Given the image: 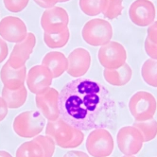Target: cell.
Here are the masks:
<instances>
[{
    "mask_svg": "<svg viewBox=\"0 0 157 157\" xmlns=\"http://www.w3.org/2000/svg\"><path fill=\"white\" fill-rule=\"evenodd\" d=\"M60 117L82 131L104 128L110 109L109 95L100 83L78 78L60 92Z\"/></svg>",
    "mask_w": 157,
    "mask_h": 157,
    "instance_id": "1",
    "label": "cell"
},
{
    "mask_svg": "<svg viewBox=\"0 0 157 157\" xmlns=\"http://www.w3.org/2000/svg\"><path fill=\"white\" fill-rule=\"evenodd\" d=\"M46 136H50L55 144L63 149L77 148L82 145L84 139L82 130L68 124L61 117L55 121H48Z\"/></svg>",
    "mask_w": 157,
    "mask_h": 157,
    "instance_id": "2",
    "label": "cell"
},
{
    "mask_svg": "<svg viewBox=\"0 0 157 157\" xmlns=\"http://www.w3.org/2000/svg\"><path fill=\"white\" fill-rule=\"evenodd\" d=\"M46 126V118L39 111H26L13 120V128L18 136L33 138L38 136Z\"/></svg>",
    "mask_w": 157,
    "mask_h": 157,
    "instance_id": "3",
    "label": "cell"
},
{
    "mask_svg": "<svg viewBox=\"0 0 157 157\" xmlns=\"http://www.w3.org/2000/svg\"><path fill=\"white\" fill-rule=\"evenodd\" d=\"M83 41L92 47H102L111 42L113 28L109 21L101 18H94L86 22L82 30Z\"/></svg>",
    "mask_w": 157,
    "mask_h": 157,
    "instance_id": "4",
    "label": "cell"
},
{
    "mask_svg": "<svg viewBox=\"0 0 157 157\" xmlns=\"http://www.w3.org/2000/svg\"><path fill=\"white\" fill-rule=\"evenodd\" d=\"M157 109L154 96L147 91H138L129 100V111L136 121L152 119Z\"/></svg>",
    "mask_w": 157,
    "mask_h": 157,
    "instance_id": "5",
    "label": "cell"
},
{
    "mask_svg": "<svg viewBox=\"0 0 157 157\" xmlns=\"http://www.w3.org/2000/svg\"><path fill=\"white\" fill-rule=\"evenodd\" d=\"M86 150L93 157H108L114 151V139L105 128L94 129L86 139Z\"/></svg>",
    "mask_w": 157,
    "mask_h": 157,
    "instance_id": "6",
    "label": "cell"
},
{
    "mask_svg": "<svg viewBox=\"0 0 157 157\" xmlns=\"http://www.w3.org/2000/svg\"><path fill=\"white\" fill-rule=\"evenodd\" d=\"M98 58L99 63L106 69H117L126 63L127 51L118 42L111 41L100 47Z\"/></svg>",
    "mask_w": 157,
    "mask_h": 157,
    "instance_id": "7",
    "label": "cell"
},
{
    "mask_svg": "<svg viewBox=\"0 0 157 157\" xmlns=\"http://www.w3.org/2000/svg\"><path fill=\"white\" fill-rule=\"evenodd\" d=\"M117 141L119 151L125 155L137 154L144 143L141 132L133 125L122 127L117 132Z\"/></svg>",
    "mask_w": 157,
    "mask_h": 157,
    "instance_id": "8",
    "label": "cell"
},
{
    "mask_svg": "<svg viewBox=\"0 0 157 157\" xmlns=\"http://www.w3.org/2000/svg\"><path fill=\"white\" fill-rule=\"evenodd\" d=\"M129 17L137 27H149L155 20L156 8L150 0H134L129 8Z\"/></svg>",
    "mask_w": 157,
    "mask_h": 157,
    "instance_id": "9",
    "label": "cell"
},
{
    "mask_svg": "<svg viewBox=\"0 0 157 157\" xmlns=\"http://www.w3.org/2000/svg\"><path fill=\"white\" fill-rule=\"evenodd\" d=\"M53 78L52 73L44 65H34L27 74V85L32 94L41 95L50 88Z\"/></svg>",
    "mask_w": 157,
    "mask_h": 157,
    "instance_id": "10",
    "label": "cell"
},
{
    "mask_svg": "<svg viewBox=\"0 0 157 157\" xmlns=\"http://www.w3.org/2000/svg\"><path fill=\"white\" fill-rule=\"evenodd\" d=\"M25 22L16 16H6L0 21V37L10 43H20L28 36Z\"/></svg>",
    "mask_w": 157,
    "mask_h": 157,
    "instance_id": "11",
    "label": "cell"
},
{
    "mask_svg": "<svg viewBox=\"0 0 157 157\" xmlns=\"http://www.w3.org/2000/svg\"><path fill=\"white\" fill-rule=\"evenodd\" d=\"M40 23L44 32H59L68 27L69 15L65 9L55 6L44 10L41 16Z\"/></svg>",
    "mask_w": 157,
    "mask_h": 157,
    "instance_id": "12",
    "label": "cell"
},
{
    "mask_svg": "<svg viewBox=\"0 0 157 157\" xmlns=\"http://www.w3.org/2000/svg\"><path fill=\"white\" fill-rule=\"evenodd\" d=\"M60 92L50 87L44 94L36 95L35 103L41 114L48 121H55L60 117Z\"/></svg>",
    "mask_w": 157,
    "mask_h": 157,
    "instance_id": "13",
    "label": "cell"
},
{
    "mask_svg": "<svg viewBox=\"0 0 157 157\" xmlns=\"http://www.w3.org/2000/svg\"><path fill=\"white\" fill-rule=\"evenodd\" d=\"M36 46V36L32 32H29L25 40L15 44L7 63L13 68H20L26 65Z\"/></svg>",
    "mask_w": 157,
    "mask_h": 157,
    "instance_id": "14",
    "label": "cell"
},
{
    "mask_svg": "<svg viewBox=\"0 0 157 157\" xmlns=\"http://www.w3.org/2000/svg\"><path fill=\"white\" fill-rule=\"evenodd\" d=\"M68 67L67 73L73 78H82L84 76L91 65V55L83 48H77L67 57Z\"/></svg>",
    "mask_w": 157,
    "mask_h": 157,
    "instance_id": "15",
    "label": "cell"
},
{
    "mask_svg": "<svg viewBox=\"0 0 157 157\" xmlns=\"http://www.w3.org/2000/svg\"><path fill=\"white\" fill-rule=\"evenodd\" d=\"M0 78L4 87L10 90H17L24 86L27 80V67L25 65L20 68H13L6 63L0 71Z\"/></svg>",
    "mask_w": 157,
    "mask_h": 157,
    "instance_id": "16",
    "label": "cell"
},
{
    "mask_svg": "<svg viewBox=\"0 0 157 157\" xmlns=\"http://www.w3.org/2000/svg\"><path fill=\"white\" fill-rule=\"evenodd\" d=\"M42 64L50 70L54 78L61 77L68 67V60L60 51H51L44 56Z\"/></svg>",
    "mask_w": 157,
    "mask_h": 157,
    "instance_id": "17",
    "label": "cell"
},
{
    "mask_svg": "<svg viewBox=\"0 0 157 157\" xmlns=\"http://www.w3.org/2000/svg\"><path fill=\"white\" fill-rule=\"evenodd\" d=\"M132 70L128 63H124L117 69H104L103 78L109 84L113 86H124L132 78Z\"/></svg>",
    "mask_w": 157,
    "mask_h": 157,
    "instance_id": "18",
    "label": "cell"
},
{
    "mask_svg": "<svg viewBox=\"0 0 157 157\" xmlns=\"http://www.w3.org/2000/svg\"><path fill=\"white\" fill-rule=\"evenodd\" d=\"M2 98L7 103L8 107L10 109H18L26 103L28 98V91L26 86H22L17 90H10L3 87Z\"/></svg>",
    "mask_w": 157,
    "mask_h": 157,
    "instance_id": "19",
    "label": "cell"
},
{
    "mask_svg": "<svg viewBox=\"0 0 157 157\" xmlns=\"http://www.w3.org/2000/svg\"><path fill=\"white\" fill-rule=\"evenodd\" d=\"M70 39V31L68 27L59 32H44V42L46 46L49 48H62L65 47Z\"/></svg>",
    "mask_w": 157,
    "mask_h": 157,
    "instance_id": "20",
    "label": "cell"
},
{
    "mask_svg": "<svg viewBox=\"0 0 157 157\" xmlns=\"http://www.w3.org/2000/svg\"><path fill=\"white\" fill-rule=\"evenodd\" d=\"M15 157H46L42 144L36 139L24 142L18 147Z\"/></svg>",
    "mask_w": 157,
    "mask_h": 157,
    "instance_id": "21",
    "label": "cell"
},
{
    "mask_svg": "<svg viewBox=\"0 0 157 157\" xmlns=\"http://www.w3.org/2000/svg\"><path fill=\"white\" fill-rule=\"evenodd\" d=\"M141 76L148 85L157 88V60L145 61L141 67Z\"/></svg>",
    "mask_w": 157,
    "mask_h": 157,
    "instance_id": "22",
    "label": "cell"
},
{
    "mask_svg": "<svg viewBox=\"0 0 157 157\" xmlns=\"http://www.w3.org/2000/svg\"><path fill=\"white\" fill-rule=\"evenodd\" d=\"M106 0H78L82 12L87 16H97L102 13Z\"/></svg>",
    "mask_w": 157,
    "mask_h": 157,
    "instance_id": "23",
    "label": "cell"
},
{
    "mask_svg": "<svg viewBox=\"0 0 157 157\" xmlns=\"http://www.w3.org/2000/svg\"><path fill=\"white\" fill-rule=\"evenodd\" d=\"M133 126L141 132L144 142H150L157 136V121L153 118L147 121H134Z\"/></svg>",
    "mask_w": 157,
    "mask_h": 157,
    "instance_id": "24",
    "label": "cell"
},
{
    "mask_svg": "<svg viewBox=\"0 0 157 157\" xmlns=\"http://www.w3.org/2000/svg\"><path fill=\"white\" fill-rule=\"evenodd\" d=\"M123 10V0H106L102 14L109 20L118 18Z\"/></svg>",
    "mask_w": 157,
    "mask_h": 157,
    "instance_id": "25",
    "label": "cell"
},
{
    "mask_svg": "<svg viewBox=\"0 0 157 157\" xmlns=\"http://www.w3.org/2000/svg\"><path fill=\"white\" fill-rule=\"evenodd\" d=\"M29 0H3V3L5 8L10 13H20L22 10H24Z\"/></svg>",
    "mask_w": 157,
    "mask_h": 157,
    "instance_id": "26",
    "label": "cell"
},
{
    "mask_svg": "<svg viewBox=\"0 0 157 157\" xmlns=\"http://www.w3.org/2000/svg\"><path fill=\"white\" fill-rule=\"evenodd\" d=\"M35 138L42 144L44 150V153H46V157H52L56 147L54 140L48 136H40V134Z\"/></svg>",
    "mask_w": 157,
    "mask_h": 157,
    "instance_id": "27",
    "label": "cell"
},
{
    "mask_svg": "<svg viewBox=\"0 0 157 157\" xmlns=\"http://www.w3.org/2000/svg\"><path fill=\"white\" fill-rule=\"evenodd\" d=\"M144 48H145V52L147 53V55L151 59L157 60V44L151 43L148 38H146Z\"/></svg>",
    "mask_w": 157,
    "mask_h": 157,
    "instance_id": "28",
    "label": "cell"
},
{
    "mask_svg": "<svg viewBox=\"0 0 157 157\" xmlns=\"http://www.w3.org/2000/svg\"><path fill=\"white\" fill-rule=\"evenodd\" d=\"M147 38L153 44H157V21H154L153 23L149 26Z\"/></svg>",
    "mask_w": 157,
    "mask_h": 157,
    "instance_id": "29",
    "label": "cell"
},
{
    "mask_svg": "<svg viewBox=\"0 0 157 157\" xmlns=\"http://www.w3.org/2000/svg\"><path fill=\"white\" fill-rule=\"evenodd\" d=\"M39 7L44 9H50L56 6V4L60 2V0H33Z\"/></svg>",
    "mask_w": 157,
    "mask_h": 157,
    "instance_id": "30",
    "label": "cell"
},
{
    "mask_svg": "<svg viewBox=\"0 0 157 157\" xmlns=\"http://www.w3.org/2000/svg\"><path fill=\"white\" fill-rule=\"evenodd\" d=\"M9 54V48H8V44L3 40L2 38H0V63H2L6 58L8 57Z\"/></svg>",
    "mask_w": 157,
    "mask_h": 157,
    "instance_id": "31",
    "label": "cell"
},
{
    "mask_svg": "<svg viewBox=\"0 0 157 157\" xmlns=\"http://www.w3.org/2000/svg\"><path fill=\"white\" fill-rule=\"evenodd\" d=\"M8 105L2 97H0V122L5 119L8 115Z\"/></svg>",
    "mask_w": 157,
    "mask_h": 157,
    "instance_id": "32",
    "label": "cell"
},
{
    "mask_svg": "<svg viewBox=\"0 0 157 157\" xmlns=\"http://www.w3.org/2000/svg\"><path fill=\"white\" fill-rule=\"evenodd\" d=\"M63 157H89V156L88 154L81 151H67L63 155Z\"/></svg>",
    "mask_w": 157,
    "mask_h": 157,
    "instance_id": "33",
    "label": "cell"
},
{
    "mask_svg": "<svg viewBox=\"0 0 157 157\" xmlns=\"http://www.w3.org/2000/svg\"><path fill=\"white\" fill-rule=\"evenodd\" d=\"M0 157H13V156H12V154H10L8 151H0Z\"/></svg>",
    "mask_w": 157,
    "mask_h": 157,
    "instance_id": "34",
    "label": "cell"
},
{
    "mask_svg": "<svg viewBox=\"0 0 157 157\" xmlns=\"http://www.w3.org/2000/svg\"><path fill=\"white\" fill-rule=\"evenodd\" d=\"M70 0H60V3H65V2H68Z\"/></svg>",
    "mask_w": 157,
    "mask_h": 157,
    "instance_id": "35",
    "label": "cell"
},
{
    "mask_svg": "<svg viewBox=\"0 0 157 157\" xmlns=\"http://www.w3.org/2000/svg\"><path fill=\"white\" fill-rule=\"evenodd\" d=\"M122 157H136V156H133V155H125V156H122Z\"/></svg>",
    "mask_w": 157,
    "mask_h": 157,
    "instance_id": "36",
    "label": "cell"
}]
</instances>
